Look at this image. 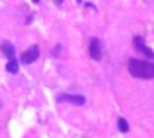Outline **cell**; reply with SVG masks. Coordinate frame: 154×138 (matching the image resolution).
<instances>
[{
    "instance_id": "8992f818",
    "label": "cell",
    "mask_w": 154,
    "mask_h": 138,
    "mask_svg": "<svg viewBox=\"0 0 154 138\" xmlns=\"http://www.w3.org/2000/svg\"><path fill=\"white\" fill-rule=\"evenodd\" d=\"M0 50L6 55V58L8 59V61H13V60H17L16 59V50H14V47L11 42L8 41H4L0 46Z\"/></svg>"
},
{
    "instance_id": "5b68a950",
    "label": "cell",
    "mask_w": 154,
    "mask_h": 138,
    "mask_svg": "<svg viewBox=\"0 0 154 138\" xmlns=\"http://www.w3.org/2000/svg\"><path fill=\"white\" fill-rule=\"evenodd\" d=\"M89 54H90L91 59H94V60H100L101 59V46H100L99 38L93 37L90 40V43H89Z\"/></svg>"
},
{
    "instance_id": "3957f363",
    "label": "cell",
    "mask_w": 154,
    "mask_h": 138,
    "mask_svg": "<svg viewBox=\"0 0 154 138\" xmlns=\"http://www.w3.org/2000/svg\"><path fill=\"white\" fill-rule=\"evenodd\" d=\"M132 43H134V47L136 48V50H137V52L142 53L143 55H146V56H148V58L154 59V52L144 44V41H143V38H142V37L136 36V37L134 38V42H132Z\"/></svg>"
},
{
    "instance_id": "277c9868",
    "label": "cell",
    "mask_w": 154,
    "mask_h": 138,
    "mask_svg": "<svg viewBox=\"0 0 154 138\" xmlns=\"http://www.w3.org/2000/svg\"><path fill=\"white\" fill-rule=\"evenodd\" d=\"M57 100L59 102H69L75 106H83L85 102V98L82 95H60Z\"/></svg>"
},
{
    "instance_id": "ba28073f",
    "label": "cell",
    "mask_w": 154,
    "mask_h": 138,
    "mask_svg": "<svg viewBox=\"0 0 154 138\" xmlns=\"http://www.w3.org/2000/svg\"><path fill=\"white\" fill-rule=\"evenodd\" d=\"M118 128H119L120 132H124V133L129 131V124L124 118H119L118 119Z\"/></svg>"
},
{
    "instance_id": "6da1fadb",
    "label": "cell",
    "mask_w": 154,
    "mask_h": 138,
    "mask_svg": "<svg viewBox=\"0 0 154 138\" xmlns=\"http://www.w3.org/2000/svg\"><path fill=\"white\" fill-rule=\"evenodd\" d=\"M128 70L130 74L140 79H152L154 78V64L147 60L130 59L128 61Z\"/></svg>"
},
{
    "instance_id": "7a4b0ae2",
    "label": "cell",
    "mask_w": 154,
    "mask_h": 138,
    "mask_svg": "<svg viewBox=\"0 0 154 138\" xmlns=\"http://www.w3.org/2000/svg\"><path fill=\"white\" fill-rule=\"evenodd\" d=\"M40 56V49H38V46L37 44H34L31 46L29 49H26L25 52H23L20 54V62L23 65H29L34 61H36Z\"/></svg>"
},
{
    "instance_id": "52a82bcc",
    "label": "cell",
    "mask_w": 154,
    "mask_h": 138,
    "mask_svg": "<svg viewBox=\"0 0 154 138\" xmlns=\"http://www.w3.org/2000/svg\"><path fill=\"white\" fill-rule=\"evenodd\" d=\"M6 70L10 72V73H17L19 67H18V62L17 60H13V61H8L6 64Z\"/></svg>"
}]
</instances>
